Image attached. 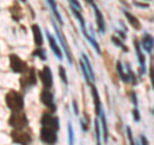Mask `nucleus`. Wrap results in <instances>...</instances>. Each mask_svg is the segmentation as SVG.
<instances>
[{
	"label": "nucleus",
	"mask_w": 154,
	"mask_h": 145,
	"mask_svg": "<svg viewBox=\"0 0 154 145\" xmlns=\"http://www.w3.org/2000/svg\"><path fill=\"white\" fill-rule=\"evenodd\" d=\"M135 5H137V7H143V8H145L146 5H144V4H140V3H134Z\"/></svg>",
	"instance_id": "obj_33"
},
{
	"label": "nucleus",
	"mask_w": 154,
	"mask_h": 145,
	"mask_svg": "<svg viewBox=\"0 0 154 145\" xmlns=\"http://www.w3.org/2000/svg\"><path fill=\"white\" fill-rule=\"evenodd\" d=\"M5 103L7 107L13 110V112H21L25 107V103H23V96L17 93V91H9L5 95Z\"/></svg>",
	"instance_id": "obj_2"
},
{
	"label": "nucleus",
	"mask_w": 154,
	"mask_h": 145,
	"mask_svg": "<svg viewBox=\"0 0 154 145\" xmlns=\"http://www.w3.org/2000/svg\"><path fill=\"white\" fill-rule=\"evenodd\" d=\"M33 55L38 57L41 60H46V54H45V51L42 49H36L35 51H33Z\"/></svg>",
	"instance_id": "obj_26"
},
{
	"label": "nucleus",
	"mask_w": 154,
	"mask_h": 145,
	"mask_svg": "<svg viewBox=\"0 0 154 145\" xmlns=\"http://www.w3.org/2000/svg\"><path fill=\"white\" fill-rule=\"evenodd\" d=\"M134 46H135V51H136V57L139 59V63H140V75H144L145 71H146L145 69V57H144V53L141 51L140 44H139L136 37L134 39Z\"/></svg>",
	"instance_id": "obj_11"
},
{
	"label": "nucleus",
	"mask_w": 154,
	"mask_h": 145,
	"mask_svg": "<svg viewBox=\"0 0 154 145\" xmlns=\"http://www.w3.org/2000/svg\"><path fill=\"white\" fill-rule=\"evenodd\" d=\"M86 2H88L90 5H91V8L94 9L95 18H96V25H98V30H99V32H100V33H104V32H105V21H104V17H103L102 12H100L99 7L95 4L94 0H86Z\"/></svg>",
	"instance_id": "obj_8"
},
{
	"label": "nucleus",
	"mask_w": 154,
	"mask_h": 145,
	"mask_svg": "<svg viewBox=\"0 0 154 145\" xmlns=\"http://www.w3.org/2000/svg\"><path fill=\"white\" fill-rule=\"evenodd\" d=\"M126 69H127V76H128L130 82H131L132 85H136V77H135L134 72H132V69H131V66H130L128 63L126 64Z\"/></svg>",
	"instance_id": "obj_23"
},
{
	"label": "nucleus",
	"mask_w": 154,
	"mask_h": 145,
	"mask_svg": "<svg viewBox=\"0 0 154 145\" xmlns=\"http://www.w3.org/2000/svg\"><path fill=\"white\" fill-rule=\"evenodd\" d=\"M36 82H37V79H36L35 69L30 68L28 72H26V75L21 79V86H22V89H28L31 86H35Z\"/></svg>",
	"instance_id": "obj_9"
},
{
	"label": "nucleus",
	"mask_w": 154,
	"mask_h": 145,
	"mask_svg": "<svg viewBox=\"0 0 154 145\" xmlns=\"http://www.w3.org/2000/svg\"><path fill=\"white\" fill-rule=\"evenodd\" d=\"M100 121H99V118L96 117L95 119H94V127H95V137H96V145H102L100 144Z\"/></svg>",
	"instance_id": "obj_20"
},
{
	"label": "nucleus",
	"mask_w": 154,
	"mask_h": 145,
	"mask_svg": "<svg viewBox=\"0 0 154 145\" xmlns=\"http://www.w3.org/2000/svg\"><path fill=\"white\" fill-rule=\"evenodd\" d=\"M40 80L42 82V85H44V89H48L50 90L53 88V73H51V69L49 66H44L42 67V69L40 71Z\"/></svg>",
	"instance_id": "obj_7"
},
{
	"label": "nucleus",
	"mask_w": 154,
	"mask_h": 145,
	"mask_svg": "<svg viewBox=\"0 0 154 145\" xmlns=\"http://www.w3.org/2000/svg\"><path fill=\"white\" fill-rule=\"evenodd\" d=\"M53 27H54V30H55V35H57L58 41H59L60 46L63 48V50H64L66 55H67V59H68V63H69V64H73V58H72L71 50H69V48H68V45H67V42H66V40H64V36L62 35V32H60L59 28H58V26H57V23H55V22H53Z\"/></svg>",
	"instance_id": "obj_6"
},
{
	"label": "nucleus",
	"mask_w": 154,
	"mask_h": 145,
	"mask_svg": "<svg viewBox=\"0 0 154 145\" xmlns=\"http://www.w3.org/2000/svg\"><path fill=\"white\" fill-rule=\"evenodd\" d=\"M9 125L12 127H14L16 130H22L23 127L27 126L28 121H27V117L23 113H19V112H13V114L9 118Z\"/></svg>",
	"instance_id": "obj_3"
},
{
	"label": "nucleus",
	"mask_w": 154,
	"mask_h": 145,
	"mask_svg": "<svg viewBox=\"0 0 154 145\" xmlns=\"http://www.w3.org/2000/svg\"><path fill=\"white\" fill-rule=\"evenodd\" d=\"M81 59H82V62L85 63L86 66V68H88V72H89V77H90V80L95 82V75H94V69H93V66H91L90 63V59H89V57L85 54V53H82L81 54Z\"/></svg>",
	"instance_id": "obj_17"
},
{
	"label": "nucleus",
	"mask_w": 154,
	"mask_h": 145,
	"mask_svg": "<svg viewBox=\"0 0 154 145\" xmlns=\"http://www.w3.org/2000/svg\"><path fill=\"white\" fill-rule=\"evenodd\" d=\"M32 33H33V41L37 46H41L42 42H44V39H42V33H41V30H40V26L33 23L32 25Z\"/></svg>",
	"instance_id": "obj_15"
},
{
	"label": "nucleus",
	"mask_w": 154,
	"mask_h": 145,
	"mask_svg": "<svg viewBox=\"0 0 154 145\" xmlns=\"http://www.w3.org/2000/svg\"><path fill=\"white\" fill-rule=\"evenodd\" d=\"M112 41L114 42V45H117L118 48H119V49H122L125 53H127L128 51V49H127V46L126 45H125L123 44V42L121 41V40H119V39H117V37H116V36H112Z\"/></svg>",
	"instance_id": "obj_24"
},
{
	"label": "nucleus",
	"mask_w": 154,
	"mask_h": 145,
	"mask_svg": "<svg viewBox=\"0 0 154 145\" xmlns=\"http://www.w3.org/2000/svg\"><path fill=\"white\" fill-rule=\"evenodd\" d=\"M117 72H118V76L121 77V80L123 81V82H130V80H128V76H127V73H125V71H123V67H122V63L121 62H117Z\"/></svg>",
	"instance_id": "obj_21"
},
{
	"label": "nucleus",
	"mask_w": 154,
	"mask_h": 145,
	"mask_svg": "<svg viewBox=\"0 0 154 145\" xmlns=\"http://www.w3.org/2000/svg\"><path fill=\"white\" fill-rule=\"evenodd\" d=\"M132 113H134V121L135 122H139V121H140V112H139L137 107H134Z\"/></svg>",
	"instance_id": "obj_27"
},
{
	"label": "nucleus",
	"mask_w": 154,
	"mask_h": 145,
	"mask_svg": "<svg viewBox=\"0 0 154 145\" xmlns=\"http://www.w3.org/2000/svg\"><path fill=\"white\" fill-rule=\"evenodd\" d=\"M21 2H22V3H26V2H27V0H21Z\"/></svg>",
	"instance_id": "obj_34"
},
{
	"label": "nucleus",
	"mask_w": 154,
	"mask_h": 145,
	"mask_svg": "<svg viewBox=\"0 0 154 145\" xmlns=\"http://www.w3.org/2000/svg\"><path fill=\"white\" fill-rule=\"evenodd\" d=\"M59 131V118L53 116L51 112H46L41 117L40 139L48 145H54L58 140L57 132Z\"/></svg>",
	"instance_id": "obj_1"
},
{
	"label": "nucleus",
	"mask_w": 154,
	"mask_h": 145,
	"mask_svg": "<svg viewBox=\"0 0 154 145\" xmlns=\"http://www.w3.org/2000/svg\"><path fill=\"white\" fill-rule=\"evenodd\" d=\"M141 45L146 53H152L153 48H154V37L152 35H149L148 32H145L141 39Z\"/></svg>",
	"instance_id": "obj_14"
},
{
	"label": "nucleus",
	"mask_w": 154,
	"mask_h": 145,
	"mask_svg": "<svg viewBox=\"0 0 154 145\" xmlns=\"http://www.w3.org/2000/svg\"><path fill=\"white\" fill-rule=\"evenodd\" d=\"M46 2H48V4H49V7L51 9L53 14H54L55 19L58 21V23H59V25H63V19H62V17H60V13L58 12V7H57L55 0H46Z\"/></svg>",
	"instance_id": "obj_18"
},
{
	"label": "nucleus",
	"mask_w": 154,
	"mask_h": 145,
	"mask_svg": "<svg viewBox=\"0 0 154 145\" xmlns=\"http://www.w3.org/2000/svg\"><path fill=\"white\" fill-rule=\"evenodd\" d=\"M59 77L62 79V81H63V84L64 85H68V79H67V73H66V71L63 67H59Z\"/></svg>",
	"instance_id": "obj_25"
},
{
	"label": "nucleus",
	"mask_w": 154,
	"mask_h": 145,
	"mask_svg": "<svg viewBox=\"0 0 154 145\" xmlns=\"http://www.w3.org/2000/svg\"><path fill=\"white\" fill-rule=\"evenodd\" d=\"M68 2H69V5L75 7V8L79 9V11L82 12V7H81V4L79 3V0H68Z\"/></svg>",
	"instance_id": "obj_28"
},
{
	"label": "nucleus",
	"mask_w": 154,
	"mask_h": 145,
	"mask_svg": "<svg viewBox=\"0 0 154 145\" xmlns=\"http://www.w3.org/2000/svg\"><path fill=\"white\" fill-rule=\"evenodd\" d=\"M149 76H150L152 86H153V90H154V63H153V62H152V64H150V69H149Z\"/></svg>",
	"instance_id": "obj_29"
},
{
	"label": "nucleus",
	"mask_w": 154,
	"mask_h": 145,
	"mask_svg": "<svg viewBox=\"0 0 154 145\" xmlns=\"http://www.w3.org/2000/svg\"><path fill=\"white\" fill-rule=\"evenodd\" d=\"M40 100L46 108H49V110L51 113H54L57 110V105H55V101H54V94H53L50 90H48V89L42 90L41 95H40Z\"/></svg>",
	"instance_id": "obj_4"
},
{
	"label": "nucleus",
	"mask_w": 154,
	"mask_h": 145,
	"mask_svg": "<svg viewBox=\"0 0 154 145\" xmlns=\"http://www.w3.org/2000/svg\"><path fill=\"white\" fill-rule=\"evenodd\" d=\"M117 33H118V35H121L122 39H126V35L123 33V31H117Z\"/></svg>",
	"instance_id": "obj_32"
},
{
	"label": "nucleus",
	"mask_w": 154,
	"mask_h": 145,
	"mask_svg": "<svg viewBox=\"0 0 154 145\" xmlns=\"http://www.w3.org/2000/svg\"><path fill=\"white\" fill-rule=\"evenodd\" d=\"M9 62H11V68L13 72H16V73H26L27 72V64L18 55L11 54L9 55Z\"/></svg>",
	"instance_id": "obj_5"
},
{
	"label": "nucleus",
	"mask_w": 154,
	"mask_h": 145,
	"mask_svg": "<svg viewBox=\"0 0 154 145\" xmlns=\"http://www.w3.org/2000/svg\"><path fill=\"white\" fill-rule=\"evenodd\" d=\"M46 39H48V41H49V46L53 50V53H54V55L59 60H62L63 59V55H62V50H60V46H59V44H58V41L50 35V32H48V31H46Z\"/></svg>",
	"instance_id": "obj_12"
},
{
	"label": "nucleus",
	"mask_w": 154,
	"mask_h": 145,
	"mask_svg": "<svg viewBox=\"0 0 154 145\" xmlns=\"http://www.w3.org/2000/svg\"><path fill=\"white\" fill-rule=\"evenodd\" d=\"M90 89H91V95H93V100H94V107H95V114L96 117L99 118L100 113H102V101H100V98H99V93H98V89L95 88V85H90Z\"/></svg>",
	"instance_id": "obj_13"
},
{
	"label": "nucleus",
	"mask_w": 154,
	"mask_h": 145,
	"mask_svg": "<svg viewBox=\"0 0 154 145\" xmlns=\"http://www.w3.org/2000/svg\"><path fill=\"white\" fill-rule=\"evenodd\" d=\"M140 145H149L146 137L144 136V135H140Z\"/></svg>",
	"instance_id": "obj_30"
},
{
	"label": "nucleus",
	"mask_w": 154,
	"mask_h": 145,
	"mask_svg": "<svg viewBox=\"0 0 154 145\" xmlns=\"http://www.w3.org/2000/svg\"><path fill=\"white\" fill-rule=\"evenodd\" d=\"M68 145H75V131L72 123H68Z\"/></svg>",
	"instance_id": "obj_22"
},
{
	"label": "nucleus",
	"mask_w": 154,
	"mask_h": 145,
	"mask_svg": "<svg viewBox=\"0 0 154 145\" xmlns=\"http://www.w3.org/2000/svg\"><path fill=\"white\" fill-rule=\"evenodd\" d=\"M99 118H100V125H102V128H103V140H104V144H107L108 143V125H107V117H105L104 110H102Z\"/></svg>",
	"instance_id": "obj_16"
},
{
	"label": "nucleus",
	"mask_w": 154,
	"mask_h": 145,
	"mask_svg": "<svg viewBox=\"0 0 154 145\" xmlns=\"http://www.w3.org/2000/svg\"><path fill=\"white\" fill-rule=\"evenodd\" d=\"M153 114H154V109H153Z\"/></svg>",
	"instance_id": "obj_35"
},
{
	"label": "nucleus",
	"mask_w": 154,
	"mask_h": 145,
	"mask_svg": "<svg viewBox=\"0 0 154 145\" xmlns=\"http://www.w3.org/2000/svg\"><path fill=\"white\" fill-rule=\"evenodd\" d=\"M12 137H13L14 141H16L17 144H19V145H30L31 141H32L30 135H28L27 132H22L21 130H16V131H13L12 132Z\"/></svg>",
	"instance_id": "obj_10"
},
{
	"label": "nucleus",
	"mask_w": 154,
	"mask_h": 145,
	"mask_svg": "<svg viewBox=\"0 0 154 145\" xmlns=\"http://www.w3.org/2000/svg\"><path fill=\"white\" fill-rule=\"evenodd\" d=\"M123 14H125V17L128 19V23L135 28V30H139V28L141 27V26H140V22H139V19L135 17V16H132L131 13H128L127 11H123Z\"/></svg>",
	"instance_id": "obj_19"
},
{
	"label": "nucleus",
	"mask_w": 154,
	"mask_h": 145,
	"mask_svg": "<svg viewBox=\"0 0 154 145\" xmlns=\"http://www.w3.org/2000/svg\"><path fill=\"white\" fill-rule=\"evenodd\" d=\"M73 110H75V114H76V116H79V114H80V112H79V107H77L76 100H73Z\"/></svg>",
	"instance_id": "obj_31"
}]
</instances>
